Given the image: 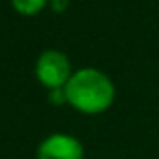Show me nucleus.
I'll return each mask as SVG.
<instances>
[{"mask_svg":"<svg viewBox=\"0 0 159 159\" xmlns=\"http://www.w3.org/2000/svg\"><path fill=\"white\" fill-rule=\"evenodd\" d=\"M51 99V103H54V105H62V103H67L66 101V92H64V88H56V90H51V96H49Z\"/></svg>","mask_w":159,"mask_h":159,"instance_id":"nucleus-5","label":"nucleus"},{"mask_svg":"<svg viewBox=\"0 0 159 159\" xmlns=\"http://www.w3.org/2000/svg\"><path fill=\"white\" fill-rule=\"evenodd\" d=\"M47 2L49 0H11V6L17 13L32 17V15H38L47 6Z\"/></svg>","mask_w":159,"mask_h":159,"instance_id":"nucleus-4","label":"nucleus"},{"mask_svg":"<svg viewBox=\"0 0 159 159\" xmlns=\"http://www.w3.org/2000/svg\"><path fill=\"white\" fill-rule=\"evenodd\" d=\"M51 8L56 13H62L69 8V0H51Z\"/></svg>","mask_w":159,"mask_h":159,"instance_id":"nucleus-6","label":"nucleus"},{"mask_svg":"<svg viewBox=\"0 0 159 159\" xmlns=\"http://www.w3.org/2000/svg\"><path fill=\"white\" fill-rule=\"evenodd\" d=\"M66 101L83 114H101L111 109L116 98L112 79L96 67H83L73 71L64 86Z\"/></svg>","mask_w":159,"mask_h":159,"instance_id":"nucleus-1","label":"nucleus"},{"mask_svg":"<svg viewBox=\"0 0 159 159\" xmlns=\"http://www.w3.org/2000/svg\"><path fill=\"white\" fill-rule=\"evenodd\" d=\"M71 75H73L71 62L60 51H52V49L45 51L36 62V77L49 90L64 88L71 79Z\"/></svg>","mask_w":159,"mask_h":159,"instance_id":"nucleus-2","label":"nucleus"},{"mask_svg":"<svg viewBox=\"0 0 159 159\" xmlns=\"http://www.w3.org/2000/svg\"><path fill=\"white\" fill-rule=\"evenodd\" d=\"M38 159H84V148L73 135L54 133L39 144Z\"/></svg>","mask_w":159,"mask_h":159,"instance_id":"nucleus-3","label":"nucleus"}]
</instances>
